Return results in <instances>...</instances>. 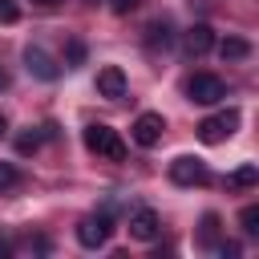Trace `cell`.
I'll return each mask as SVG.
<instances>
[{
    "label": "cell",
    "mask_w": 259,
    "mask_h": 259,
    "mask_svg": "<svg viewBox=\"0 0 259 259\" xmlns=\"http://www.w3.org/2000/svg\"><path fill=\"white\" fill-rule=\"evenodd\" d=\"M162 134H166V121H162V113H138V121H134V142L138 146H158L162 142Z\"/></svg>",
    "instance_id": "7"
},
{
    "label": "cell",
    "mask_w": 259,
    "mask_h": 259,
    "mask_svg": "<svg viewBox=\"0 0 259 259\" xmlns=\"http://www.w3.org/2000/svg\"><path fill=\"white\" fill-rule=\"evenodd\" d=\"M0 81H4V77H0Z\"/></svg>",
    "instance_id": "24"
},
{
    "label": "cell",
    "mask_w": 259,
    "mask_h": 259,
    "mask_svg": "<svg viewBox=\"0 0 259 259\" xmlns=\"http://www.w3.org/2000/svg\"><path fill=\"white\" fill-rule=\"evenodd\" d=\"M170 182H178V186H206L210 182V170H206V162L182 154V158L170 162Z\"/></svg>",
    "instance_id": "5"
},
{
    "label": "cell",
    "mask_w": 259,
    "mask_h": 259,
    "mask_svg": "<svg viewBox=\"0 0 259 259\" xmlns=\"http://www.w3.org/2000/svg\"><path fill=\"white\" fill-rule=\"evenodd\" d=\"M198 243L214 251V243H219V214H202V227H198Z\"/></svg>",
    "instance_id": "14"
},
{
    "label": "cell",
    "mask_w": 259,
    "mask_h": 259,
    "mask_svg": "<svg viewBox=\"0 0 259 259\" xmlns=\"http://www.w3.org/2000/svg\"><path fill=\"white\" fill-rule=\"evenodd\" d=\"M219 57H223V61H247V57H251V45H247L243 36H227V40L219 45Z\"/></svg>",
    "instance_id": "11"
},
{
    "label": "cell",
    "mask_w": 259,
    "mask_h": 259,
    "mask_svg": "<svg viewBox=\"0 0 259 259\" xmlns=\"http://www.w3.org/2000/svg\"><path fill=\"white\" fill-rule=\"evenodd\" d=\"M239 223H243V231H247V235H259V206H255V202H251V206H243Z\"/></svg>",
    "instance_id": "16"
},
{
    "label": "cell",
    "mask_w": 259,
    "mask_h": 259,
    "mask_svg": "<svg viewBox=\"0 0 259 259\" xmlns=\"http://www.w3.org/2000/svg\"><path fill=\"white\" fill-rule=\"evenodd\" d=\"M16 182H20L16 166H12V162H0V190H8V186H16Z\"/></svg>",
    "instance_id": "18"
},
{
    "label": "cell",
    "mask_w": 259,
    "mask_h": 259,
    "mask_svg": "<svg viewBox=\"0 0 259 259\" xmlns=\"http://www.w3.org/2000/svg\"><path fill=\"white\" fill-rule=\"evenodd\" d=\"M97 93H101V97H109V101L125 97V73H121L117 65H105V69H97Z\"/></svg>",
    "instance_id": "10"
},
{
    "label": "cell",
    "mask_w": 259,
    "mask_h": 259,
    "mask_svg": "<svg viewBox=\"0 0 259 259\" xmlns=\"http://www.w3.org/2000/svg\"><path fill=\"white\" fill-rule=\"evenodd\" d=\"M8 251H12V247H8V243H4V239H0V259H4V255H8Z\"/></svg>",
    "instance_id": "22"
},
{
    "label": "cell",
    "mask_w": 259,
    "mask_h": 259,
    "mask_svg": "<svg viewBox=\"0 0 259 259\" xmlns=\"http://www.w3.org/2000/svg\"><path fill=\"white\" fill-rule=\"evenodd\" d=\"M109 235H113V219H109V214H89V219H81V223H77V243H81V247H89V251L105 247V243H109Z\"/></svg>",
    "instance_id": "3"
},
{
    "label": "cell",
    "mask_w": 259,
    "mask_h": 259,
    "mask_svg": "<svg viewBox=\"0 0 259 259\" xmlns=\"http://www.w3.org/2000/svg\"><path fill=\"white\" fill-rule=\"evenodd\" d=\"M138 4H142V0H113V12H121V16H125V12H134Z\"/></svg>",
    "instance_id": "20"
},
{
    "label": "cell",
    "mask_w": 259,
    "mask_h": 259,
    "mask_svg": "<svg viewBox=\"0 0 259 259\" xmlns=\"http://www.w3.org/2000/svg\"><path fill=\"white\" fill-rule=\"evenodd\" d=\"M16 20H20L16 0H0V24H16Z\"/></svg>",
    "instance_id": "17"
},
{
    "label": "cell",
    "mask_w": 259,
    "mask_h": 259,
    "mask_svg": "<svg viewBox=\"0 0 259 259\" xmlns=\"http://www.w3.org/2000/svg\"><path fill=\"white\" fill-rule=\"evenodd\" d=\"M214 49V28L210 24H190L186 32H182V53L186 57H202V53H210Z\"/></svg>",
    "instance_id": "8"
},
{
    "label": "cell",
    "mask_w": 259,
    "mask_h": 259,
    "mask_svg": "<svg viewBox=\"0 0 259 259\" xmlns=\"http://www.w3.org/2000/svg\"><path fill=\"white\" fill-rule=\"evenodd\" d=\"M235 130H239V109H223V113H214V117H202V121H198V138H202L206 146L227 142Z\"/></svg>",
    "instance_id": "2"
},
{
    "label": "cell",
    "mask_w": 259,
    "mask_h": 259,
    "mask_svg": "<svg viewBox=\"0 0 259 259\" xmlns=\"http://www.w3.org/2000/svg\"><path fill=\"white\" fill-rule=\"evenodd\" d=\"M85 61V45L81 40H69V65H81Z\"/></svg>",
    "instance_id": "19"
},
{
    "label": "cell",
    "mask_w": 259,
    "mask_h": 259,
    "mask_svg": "<svg viewBox=\"0 0 259 259\" xmlns=\"http://www.w3.org/2000/svg\"><path fill=\"white\" fill-rule=\"evenodd\" d=\"M32 4H36V8H45V12H49V8H57V4H61V0H32Z\"/></svg>",
    "instance_id": "21"
},
{
    "label": "cell",
    "mask_w": 259,
    "mask_h": 259,
    "mask_svg": "<svg viewBox=\"0 0 259 259\" xmlns=\"http://www.w3.org/2000/svg\"><path fill=\"white\" fill-rule=\"evenodd\" d=\"M186 97L198 101V105H214V101L227 97V85H223L214 73H194V77L186 81Z\"/></svg>",
    "instance_id": "4"
},
{
    "label": "cell",
    "mask_w": 259,
    "mask_h": 259,
    "mask_svg": "<svg viewBox=\"0 0 259 259\" xmlns=\"http://www.w3.org/2000/svg\"><path fill=\"white\" fill-rule=\"evenodd\" d=\"M146 32H150V36H146V45H150V49H170V40H174V32H170V24H166V20H154Z\"/></svg>",
    "instance_id": "13"
},
{
    "label": "cell",
    "mask_w": 259,
    "mask_h": 259,
    "mask_svg": "<svg viewBox=\"0 0 259 259\" xmlns=\"http://www.w3.org/2000/svg\"><path fill=\"white\" fill-rule=\"evenodd\" d=\"M255 182H259V166L255 162H243L235 174H227V186L231 190H243V186H255Z\"/></svg>",
    "instance_id": "12"
},
{
    "label": "cell",
    "mask_w": 259,
    "mask_h": 259,
    "mask_svg": "<svg viewBox=\"0 0 259 259\" xmlns=\"http://www.w3.org/2000/svg\"><path fill=\"white\" fill-rule=\"evenodd\" d=\"M4 134H8V121H4V113H0V138H4Z\"/></svg>",
    "instance_id": "23"
},
{
    "label": "cell",
    "mask_w": 259,
    "mask_h": 259,
    "mask_svg": "<svg viewBox=\"0 0 259 259\" xmlns=\"http://www.w3.org/2000/svg\"><path fill=\"white\" fill-rule=\"evenodd\" d=\"M40 138H45V134H36V130H24V134L16 138V154H36V150H40Z\"/></svg>",
    "instance_id": "15"
},
{
    "label": "cell",
    "mask_w": 259,
    "mask_h": 259,
    "mask_svg": "<svg viewBox=\"0 0 259 259\" xmlns=\"http://www.w3.org/2000/svg\"><path fill=\"white\" fill-rule=\"evenodd\" d=\"M158 231H162V223H158V214H154L150 206H142V210L130 214V235H134L138 243H154Z\"/></svg>",
    "instance_id": "9"
},
{
    "label": "cell",
    "mask_w": 259,
    "mask_h": 259,
    "mask_svg": "<svg viewBox=\"0 0 259 259\" xmlns=\"http://www.w3.org/2000/svg\"><path fill=\"white\" fill-rule=\"evenodd\" d=\"M24 69H28L32 77H40V81H57V77H61L57 61H53L40 45H28V49H24Z\"/></svg>",
    "instance_id": "6"
},
{
    "label": "cell",
    "mask_w": 259,
    "mask_h": 259,
    "mask_svg": "<svg viewBox=\"0 0 259 259\" xmlns=\"http://www.w3.org/2000/svg\"><path fill=\"white\" fill-rule=\"evenodd\" d=\"M81 142H85V150L97 154V158H109V162H121V158H125V142L117 138V130H109V125H101V121L85 125Z\"/></svg>",
    "instance_id": "1"
}]
</instances>
